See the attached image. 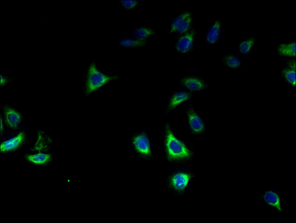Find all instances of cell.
Wrapping results in <instances>:
<instances>
[{
  "instance_id": "obj_11",
  "label": "cell",
  "mask_w": 296,
  "mask_h": 223,
  "mask_svg": "<svg viewBox=\"0 0 296 223\" xmlns=\"http://www.w3.org/2000/svg\"><path fill=\"white\" fill-rule=\"evenodd\" d=\"M26 139V135L24 132H20L15 136L3 141L1 144L0 150L2 153H10L20 148L23 145Z\"/></svg>"
},
{
  "instance_id": "obj_19",
  "label": "cell",
  "mask_w": 296,
  "mask_h": 223,
  "mask_svg": "<svg viewBox=\"0 0 296 223\" xmlns=\"http://www.w3.org/2000/svg\"><path fill=\"white\" fill-rule=\"evenodd\" d=\"M256 37H249L247 39L242 40L238 44V51L239 53L242 55H247L250 53L252 49L256 45Z\"/></svg>"
},
{
  "instance_id": "obj_4",
  "label": "cell",
  "mask_w": 296,
  "mask_h": 223,
  "mask_svg": "<svg viewBox=\"0 0 296 223\" xmlns=\"http://www.w3.org/2000/svg\"><path fill=\"white\" fill-rule=\"evenodd\" d=\"M131 145L135 155L144 161H149L153 158L152 140L146 131L135 133L131 139Z\"/></svg>"
},
{
  "instance_id": "obj_2",
  "label": "cell",
  "mask_w": 296,
  "mask_h": 223,
  "mask_svg": "<svg viewBox=\"0 0 296 223\" xmlns=\"http://www.w3.org/2000/svg\"><path fill=\"white\" fill-rule=\"evenodd\" d=\"M118 75H106L102 73L97 67L96 61L90 62L88 66L84 76V92L86 96L98 92L110 82L119 79Z\"/></svg>"
},
{
  "instance_id": "obj_9",
  "label": "cell",
  "mask_w": 296,
  "mask_h": 223,
  "mask_svg": "<svg viewBox=\"0 0 296 223\" xmlns=\"http://www.w3.org/2000/svg\"><path fill=\"white\" fill-rule=\"evenodd\" d=\"M3 116L6 126L10 130H16L20 126L22 121V115L13 107L5 106L3 107Z\"/></svg>"
},
{
  "instance_id": "obj_23",
  "label": "cell",
  "mask_w": 296,
  "mask_h": 223,
  "mask_svg": "<svg viewBox=\"0 0 296 223\" xmlns=\"http://www.w3.org/2000/svg\"><path fill=\"white\" fill-rule=\"evenodd\" d=\"M122 7L127 11L134 10L137 7L139 2L137 1H119Z\"/></svg>"
},
{
  "instance_id": "obj_22",
  "label": "cell",
  "mask_w": 296,
  "mask_h": 223,
  "mask_svg": "<svg viewBox=\"0 0 296 223\" xmlns=\"http://www.w3.org/2000/svg\"><path fill=\"white\" fill-rule=\"evenodd\" d=\"M193 24V15H190L181 24L180 26L178 27L177 30H176L175 33L184 34L188 32L191 29V27Z\"/></svg>"
},
{
  "instance_id": "obj_16",
  "label": "cell",
  "mask_w": 296,
  "mask_h": 223,
  "mask_svg": "<svg viewBox=\"0 0 296 223\" xmlns=\"http://www.w3.org/2000/svg\"><path fill=\"white\" fill-rule=\"evenodd\" d=\"M133 34L137 39L147 42L156 36V32L152 27L140 26L135 28Z\"/></svg>"
},
{
  "instance_id": "obj_18",
  "label": "cell",
  "mask_w": 296,
  "mask_h": 223,
  "mask_svg": "<svg viewBox=\"0 0 296 223\" xmlns=\"http://www.w3.org/2000/svg\"><path fill=\"white\" fill-rule=\"evenodd\" d=\"M222 62L228 68L236 70L241 67L242 60L240 56L235 53H229L222 59Z\"/></svg>"
},
{
  "instance_id": "obj_20",
  "label": "cell",
  "mask_w": 296,
  "mask_h": 223,
  "mask_svg": "<svg viewBox=\"0 0 296 223\" xmlns=\"http://www.w3.org/2000/svg\"><path fill=\"white\" fill-rule=\"evenodd\" d=\"M119 45L125 48H136L139 47L146 46L147 45V42L141 41L137 39L130 38H123L119 40Z\"/></svg>"
},
{
  "instance_id": "obj_12",
  "label": "cell",
  "mask_w": 296,
  "mask_h": 223,
  "mask_svg": "<svg viewBox=\"0 0 296 223\" xmlns=\"http://www.w3.org/2000/svg\"><path fill=\"white\" fill-rule=\"evenodd\" d=\"M24 159L33 166H46L52 162L53 155L46 153H30L25 156Z\"/></svg>"
},
{
  "instance_id": "obj_1",
  "label": "cell",
  "mask_w": 296,
  "mask_h": 223,
  "mask_svg": "<svg viewBox=\"0 0 296 223\" xmlns=\"http://www.w3.org/2000/svg\"><path fill=\"white\" fill-rule=\"evenodd\" d=\"M163 149L166 161L172 165L188 163L194 156V150L174 133L169 122L165 124Z\"/></svg>"
},
{
  "instance_id": "obj_24",
  "label": "cell",
  "mask_w": 296,
  "mask_h": 223,
  "mask_svg": "<svg viewBox=\"0 0 296 223\" xmlns=\"http://www.w3.org/2000/svg\"><path fill=\"white\" fill-rule=\"evenodd\" d=\"M11 82V78L5 76L4 74L1 75V87H3Z\"/></svg>"
},
{
  "instance_id": "obj_17",
  "label": "cell",
  "mask_w": 296,
  "mask_h": 223,
  "mask_svg": "<svg viewBox=\"0 0 296 223\" xmlns=\"http://www.w3.org/2000/svg\"><path fill=\"white\" fill-rule=\"evenodd\" d=\"M276 52L278 54L285 57H295L296 56V42L280 44L277 47Z\"/></svg>"
},
{
  "instance_id": "obj_3",
  "label": "cell",
  "mask_w": 296,
  "mask_h": 223,
  "mask_svg": "<svg viewBox=\"0 0 296 223\" xmlns=\"http://www.w3.org/2000/svg\"><path fill=\"white\" fill-rule=\"evenodd\" d=\"M196 174L190 168L176 169L166 178V187L170 193L177 196H182L190 189Z\"/></svg>"
},
{
  "instance_id": "obj_21",
  "label": "cell",
  "mask_w": 296,
  "mask_h": 223,
  "mask_svg": "<svg viewBox=\"0 0 296 223\" xmlns=\"http://www.w3.org/2000/svg\"><path fill=\"white\" fill-rule=\"evenodd\" d=\"M191 15H192V14L190 11H185L181 12L180 14L177 15V16L172 21L171 26H170V29L168 31V33L170 34L175 33L176 30H177L178 27L180 26L182 22Z\"/></svg>"
},
{
  "instance_id": "obj_6",
  "label": "cell",
  "mask_w": 296,
  "mask_h": 223,
  "mask_svg": "<svg viewBox=\"0 0 296 223\" xmlns=\"http://www.w3.org/2000/svg\"><path fill=\"white\" fill-rule=\"evenodd\" d=\"M197 35V30L194 29L182 34L176 40L175 51L182 54H187L193 51L196 42Z\"/></svg>"
},
{
  "instance_id": "obj_14",
  "label": "cell",
  "mask_w": 296,
  "mask_h": 223,
  "mask_svg": "<svg viewBox=\"0 0 296 223\" xmlns=\"http://www.w3.org/2000/svg\"><path fill=\"white\" fill-rule=\"evenodd\" d=\"M52 141L50 138L47 136L45 133L42 131L37 132L36 140L33 144L31 150L33 153L42 152L45 153L46 150L50 149L52 146Z\"/></svg>"
},
{
  "instance_id": "obj_5",
  "label": "cell",
  "mask_w": 296,
  "mask_h": 223,
  "mask_svg": "<svg viewBox=\"0 0 296 223\" xmlns=\"http://www.w3.org/2000/svg\"><path fill=\"white\" fill-rule=\"evenodd\" d=\"M260 202L263 204L268 208H270L277 213L284 212V199L280 192L275 189H267L261 195Z\"/></svg>"
},
{
  "instance_id": "obj_10",
  "label": "cell",
  "mask_w": 296,
  "mask_h": 223,
  "mask_svg": "<svg viewBox=\"0 0 296 223\" xmlns=\"http://www.w3.org/2000/svg\"><path fill=\"white\" fill-rule=\"evenodd\" d=\"M181 86L191 91H207L209 89L207 83L203 78L197 76H184L179 81Z\"/></svg>"
},
{
  "instance_id": "obj_8",
  "label": "cell",
  "mask_w": 296,
  "mask_h": 223,
  "mask_svg": "<svg viewBox=\"0 0 296 223\" xmlns=\"http://www.w3.org/2000/svg\"><path fill=\"white\" fill-rule=\"evenodd\" d=\"M194 95L193 92L186 90H179L173 92L168 101L165 112L169 113L178 108L184 103L190 101Z\"/></svg>"
},
{
  "instance_id": "obj_15",
  "label": "cell",
  "mask_w": 296,
  "mask_h": 223,
  "mask_svg": "<svg viewBox=\"0 0 296 223\" xmlns=\"http://www.w3.org/2000/svg\"><path fill=\"white\" fill-rule=\"evenodd\" d=\"M296 60L290 61L281 70V75L287 83L296 88Z\"/></svg>"
},
{
  "instance_id": "obj_7",
  "label": "cell",
  "mask_w": 296,
  "mask_h": 223,
  "mask_svg": "<svg viewBox=\"0 0 296 223\" xmlns=\"http://www.w3.org/2000/svg\"><path fill=\"white\" fill-rule=\"evenodd\" d=\"M187 123L190 133L194 136L202 135L207 130V127L203 119L193 108L186 111Z\"/></svg>"
},
{
  "instance_id": "obj_13",
  "label": "cell",
  "mask_w": 296,
  "mask_h": 223,
  "mask_svg": "<svg viewBox=\"0 0 296 223\" xmlns=\"http://www.w3.org/2000/svg\"><path fill=\"white\" fill-rule=\"evenodd\" d=\"M222 34V24L219 20H215L211 25L205 34L206 42L208 45L212 46L219 41Z\"/></svg>"
}]
</instances>
